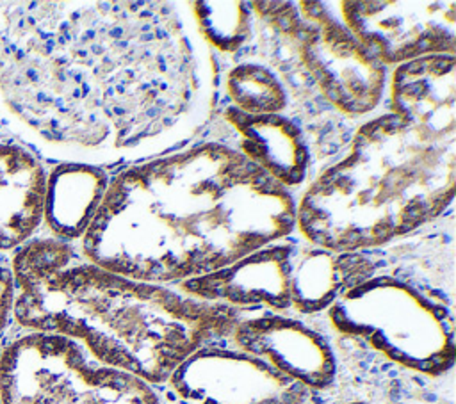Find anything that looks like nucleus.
Here are the masks:
<instances>
[{
	"instance_id": "obj_1",
	"label": "nucleus",
	"mask_w": 456,
	"mask_h": 404,
	"mask_svg": "<svg viewBox=\"0 0 456 404\" xmlns=\"http://www.w3.org/2000/svg\"><path fill=\"white\" fill-rule=\"evenodd\" d=\"M296 194L233 144L203 139L110 174L80 255L175 287L296 235Z\"/></svg>"
},
{
	"instance_id": "obj_2",
	"label": "nucleus",
	"mask_w": 456,
	"mask_h": 404,
	"mask_svg": "<svg viewBox=\"0 0 456 404\" xmlns=\"http://www.w3.org/2000/svg\"><path fill=\"white\" fill-rule=\"evenodd\" d=\"M12 326L57 333L102 365L164 386L196 349L228 340L244 315L86 260L77 244L37 233L14 251Z\"/></svg>"
},
{
	"instance_id": "obj_3",
	"label": "nucleus",
	"mask_w": 456,
	"mask_h": 404,
	"mask_svg": "<svg viewBox=\"0 0 456 404\" xmlns=\"http://www.w3.org/2000/svg\"><path fill=\"white\" fill-rule=\"evenodd\" d=\"M456 194V130L403 110L365 119L347 153L306 183L296 233L330 251L370 253L438 219Z\"/></svg>"
},
{
	"instance_id": "obj_4",
	"label": "nucleus",
	"mask_w": 456,
	"mask_h": 404,
	"mask_svg": "<svg viewBox=\"0 0 456 404\" xmlns=\"http://www.w3.org/2000/svg\"><path fill=\"white\" fill-rule=\"evenodd\" d=\"M333 331L424 377L449 374L456 361L454 315L426 288L376 272L326 310Z\"/></svg>"
},
{
	"instance_id": "obj_5",
	"label": "nucleus",
	"mask_w": 456,
	"mask_h": 404,
	"mask_svg": "<svg viewBox=\"0 0 456 404\" xmlns=\"http://www.w3.org/2000/svg\"><path fill=\"white\" fill-rule=\"evenodd\" d=\"M249 7L290 41L299 64L333 109L363 117L381 105L390 71L354 39L330 2H249Z\"/></svg>"
},
{
	"instance_id": "obj_6",
	"label": "nucleus",
	"mask_w": 456,
	"mask_h": 404,
	"mask_svg": "<svg viewBox=\"0 0 456 404\" xmlns=\"http://www.w3.org/2000/svg\"><path fill=\"white\" fill-rule=\"evenodd\" d=\"M105 370L82 343L57 333L11 326L0 338L2 404H73Z\"/></svg>"
},
{
	"instance_id": "obj_7",
	"label": "nucleus",
	"mask_w": 456,
	"mask_h": 404,
	"mask_svg": "<svg viewBox=\"0 0 456 404\" xmlns=\"http://www.w3.org/2000/svg\"><path fill=\"white\" fill-rule=\"evenodd\" d=\"M333 7L354 39L387 69L456 53V2L344 0Z\"/></svg>"
},
{
	"instance_id": "obj_8",
	"label": "nucleus",
	"mask_w": 456,
	"mask_h": 404,
	"mask_svg": "<svg viewBox=\"0 0 456 404\" xmlns=\"http://www.w3.org/2000/svg\"><path fill=\"white\" fill-rule=\"evenodd\" d=\"M164 386L180 404H308L312 397L265 361L219 342L189 354Z\"/></svg>"
},
{
	"instance_id": "obj_9",
	"label": "nucleus",
	"mask_w": 456,
	"mask_h": 404,
	"mask_svg": "<svg viewBox=\"0 0 456 404\" xmlns=\"http://www.w3.org/2000/svg\"><path fill=\"white\" fill-rule=\"evenodd\" d=\"M228 342L265 361L310 393L328 390L337 379V356L330 340L287 313H248L233 326Z\"/></svg>"
},
{
	"instance_id": "obj_10",
	"label": "nucleus",
	"mask_w": 456,
	"mask_h": 404,
	"mask_svg": "<svg viewBox=\"0 0 456 404\" xmlns=\"http://www.w3.org/2000/svg\"><path fill=\"white\" fill-rule=\"evenodd\" d=\"M292 237L267 244L210 274L180 281L175 288L192 299L230 306L244 315L287 313L297 246V238Z\"/></svg>"
},
{
	"instance_id": "obj_11",
	"label": "nucleus",
	"mask_w": 456,
	"mask_h": 404,
	"mask_svg": "<svg viewBox=\"0 0 456 404\" xmlns=\"http://www.w3.org/2000/svg\"><path fill=\"white\" fill-rule=\"evenodd\" d=\"M46 169L23 146L0 141V274L12 255L41 231Z\"/></svg>"
},
{
	"instance_id": "obj_12",
	"label": "nucleus",
	"mask_w": 456,
	"mask_h": 404,
	"mask_svg": "<svg viewBox=\"0 0 456 404\" xmlns=\"http://www.w3.org/2000/svg\"><path fill=\"white\" fill-rule=\"evenodd\" d=\"M223 119L235 132V148L276 183L294 192L308 183L310 148L301 126L285 114H244L230 105Z\"/></svg>"
},
{
	"instance_id": "obj_13",
	"label": "nucleus",
	"mask_w": 456,
	"mask_h": 404,
	"mask_svg": "<svg viewBox=\"0 0 456 404\" xmlns=\"http://www.w3.org/2000/svg\"><path fill=\"white\" fill-rule=\"evenodd\" d=\"M370 253L330 251L297 240L290 274V310L297 315L324 313L346 292L378 272Z\"/></svg>"
},
{
	"instance_id": "obj_14",
	"label": "nucleus",
	"mask_w": 456,
	"mask_h": 404,
	"mask_svg": "<svg viewBox=\"0 0 456 404\" xmlns=\"http://www.w3.org/2000/svg\"><path fill=\"white\" fill-rule=\"evenodd\" d=\"M110 173L98 166L61 162L48 166L41 233L78 244L109 187Z\"/></svg>"
},
{
	"instance_id": "obj_15",
	"label": "nucleus",
	"mask_w": 456,
	"mask_h": 404,
	"mask_svg": "<svg viewBox=\"0 0 456 404\" xmlns=\"http://www.w3.org/2000/svg\"><path fill=\"white\" fill-rule=\"evenodd\" d=\"M228 105L253 116L283 114L289 93L283 80L262 62H239L224 77Z\"/></svg>"
},
{
	"instance_id": "obj_16",
	"label": "nucleus",
	"mask_w": 456,
	"mask_h": 404,
	"mask_svg": "<svg viewBox=\"0 0 456 404\" xmlns=\"http://www.w3.org/2000/svg\"><path fill=\"white\" fill-rule=\"evenodd\" d=\"M191 20L200 39L219 53L235 55L253 36L249 2H191Z\"/></svg>"
},
{
	"instance_id": "obj_17",
	"label": "nucleus",
	"mask_w": 456,
	"mask_h": 404,
	"mask_svg": "<svg viewBox=\"0 0 456 404\" xmlns=\"http://www.w3.org/2000/svg\"><path fill=\"white\" fill-rule=\"evenodd\" d=\"M73 404H162L157 388L128 372L110 368Z\"/></svg>"
},
{
	"instance_id": "obj_18",
	"label": "nucleus",
	"mask_w": 456,
	"mask_h": 404,
	"mask_svg": "<svg viewBox=\"0 0 456 404\" xmlns=\"http://www.w3.org/2000/svg\"><path fill=\"white\" fill-rule=\"evenodd\" d=\"M342 404H369L365 400H349V402H342Z\"/></svg>"
},
{
	"instance_id": "obj_19",
	"label": "nucleus",
	"mask_w": 456,
	"mask_h": 404,
	"mask_svg": "<svg viewBox=\"0 0 456 404\" xmlns=\"http://www.w3.org/2000/svg\"><path fill=\"white\" fill-rule=\"evenodd\" d=\"M0 404H2V400H0Z\"/></svg>"
}]
</instances>
